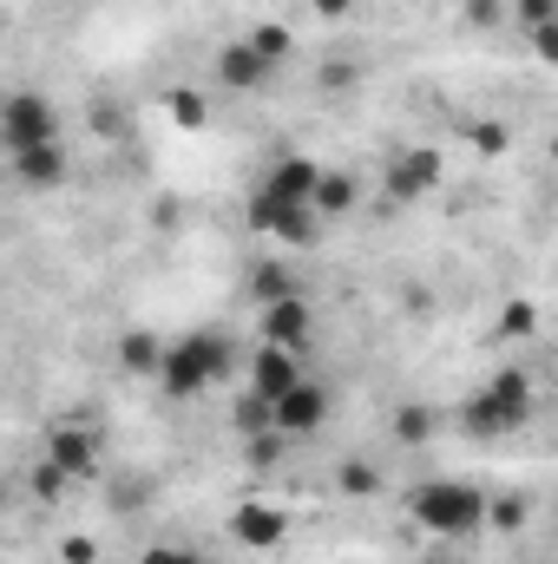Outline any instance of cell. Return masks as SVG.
I'll return each mask as SVG.
<instances>
[{
    "mask_svg": "<svg viewBox=\"0 0 558 564\" xmlns=\"http://www.w3.org/2000/svg\"><path fill=\"white\" fill-rule=\"evenodd\" d=\"M362 204V184H355V171H322V191H315V210H322V224L329 217H348Z\"/></svg>",
    "mask_w": 558,
    "mask_h": 564,
    "instance_id": "obj_16",
    "label": "cell"
},
{
    "mask_svg": "<svg viewBox=\"0 0 558 564\" xmlns=\"http://www.w3.org/2000/svg\"><path fill=\"white\" fill-rule=\"evenodd\" d=\"M355 7H362V0H309V13H315V20H348Z\"/></svg>",
    "mask_w": 558,
    "mask_h": 564,
    "instance_id": "obj_33",
    "label": "cell"
},
{
    "mask_svg": "<svg viewBox=\"0 0 558 564\" xmlns=\"http://www.w3.org/2000/svg\"><path fill=\"white\" fill-rule=\"evenodd\" d=\"M513 20L533 33V26H546V20H558V0H513Z\"/></svg>",
    "mask_w": 558,
    "mask_h": 564,
    "instance_id": "obj_28",
    "label": "cell"
},
{
    "mask_svg": "<svg viewBox=\"0 0 558 564\" xmlns=\"http://www.w3.org/2000/svg\"><path fill=\"white\" fill-rule=\"evenodd\" d=\"M230 375V341L211 335V328H191L164 348V368H158V388L164 401H197L204 388H217Z\"/></svg>",
    "mask_w": 558,
    "mask_h": 564,
    "instance_id": "obj_2",
    "label": "cell"
},
{
    "mask_svg": "<svg viewBox=\"0 0 558 564\" xmlns=\"http://www.w3.org/2000/svg\"><path fill=\"white\" fill-rule=\"evenodd\" d=\"M119 368L158 381V368H164V341H158L151 328H126V335H119Z\"/></svg>",
    "mask_w": 558,
    "mask_h": 564,
    "instance_id": "obj_15",
    "label": "cell"
},
{
    "mask_svg": "<svg viewBox=\"0 0 558 564\" xmlns=\"http://www.w3.org/2000/svg\"><path fill=\"white\" fill-rule=\"evenodd\" d=\"M230 539L250 545V552H277L282 539H289V519H282L277 506H264V499H244L230 512Z\"/></svg>",
    "mask_w": 558,
    "mask_h": 564,
    "instance_id": "obj_12",
    "label": "cell"
},
{
    "mask_svg": "<svg viewBox=\"0 0 558 564\" xmlns=\"http://www.w3.org/2000/svg\"><path fill=\"white\" fill-rule=\"evenodd\" d=\"M309 381V368H302V355L296 348H277V341H257V355H250V388L277 408L289 388H302Z\"/></svg>",
    "mask_w": 558,
    "mask_h": 564,
    "instance_id": "obj_8",
    "label": "cell"
},
{
    "mask_svg": "<svg viewBox=\"0 0 558 564\" xmlns=\"http://www.w3.org/2000/svg\"><path fill=\"white\" fill-rule=\"evenodd\" d=\"M500 7H513V0H466V20L473 26H500Z\"/></svg>",
    "mask_w": 558,
    "mask_h": 564,
    "instance_id": "obj_32",
    "label": "cell"
},
{
    "mask_svg": "<svg viewBox=\"0 0 558 564\" xmlns=\"http://www.w3.org/2000/svg\"><path fill=\"white\" fill-rule=\"evenodd\" d=\"M526 421H533V375H526V368H500V375L460 408L466 440H506V433H519Z\"/></svg>",
    "mask_w": 558,
    "mask_h": 564,
    "instance_id": "obj_3",
    "label": "cell"
},
{
    "mask_svg": "<svg viewBox=\"0 0 558 564\" xmlns=\"http://www.w3.org/2000/svg\"><path fill=\"white\" fill-rule=\"evenodd\" d=\"M329 388L322 381H302V388H289L277 401V433H289V440H309V433H322L329 426Z\"/></svg>",
    "mask_w": 558,
    "mask_h": 564,
    "instance_id": "obj_10",
    "label": "cell"
},
{
    "mask_svg": "<svg viewBox=\"0 0 558 564\" xmlns=\"http://www.w3.org/2000/svg\"><path fill=\"white\" fill-rule=\"evenodd\" d=\"M20 191H60L66 184V144H33V151H7Z\"/></svg>",
    "mask_w": 558,
    "mask_h": 564,
    "instance_id": "obj_14",
    "label": "cell"
},
{
    "mask_svg": "<svg viewBox=\"0 0 558 564\" xmlns=\"http://www.w3.org/2000/svg\"><path fill=\"white\" fill-rule=\"evenodd\" d=\"M382 486H388V479H382V466H375V459H362V453L335 466V492H342V499H375Z\"/></svg>",
    "mask_w": 558,
    "mask_h": 564,
    "instance_id": "obj_17",
    "label": "cell"
},
{
    "mask_svg": "<svg viewBox=\"0 0 558 564\" xmlns=\"http://www.w3.org/2000/svg\"><path fill=\"white\" fill-rule=\"evenodd\" d=\"M466 139H473V151H480V158H500V151L513 144V132H506L500 119H473V126H466Z\"/></svg>",
    "mask_w": 558,
    "mask_h": 564,
    "instance_id": "obj_26",
    "label": "cell"
},
{
    "mask_svg": "<svg viewBox=\"0 0 558 564\" xmlns=\"http://www.w3.org/2000/svg\"><path fill=\"white\" fill-rule=\"evenodd\" d=\"M250 295H257V308H264V302L302 295V289H296V276H289V263H257V270H250Z\"/></svg>",
    "mask_w": 558,
    "mask_h": 564,
    "instance_id": "obj_21",
    "label": "cell"
},
{
    "mask_svg": "<svg viewBox=\"0 0 558 564\" xmlns=\"http://www.w3.org/2000/svg\"><path fill=\"white\" fill-rule=\"evenodd\" d=\"M526 40H533V53H539L546 66H558V20H546V26H533Z\"/></svg>",
    "mask_w": 558,
    "mask_h": 564,
    "instance_id": "obj_30",
    "label": "cell"
},
{
    "mask_svg": "<svg viewBox=\"0 0 558 564\" xmlns=\"http://www.w3.org/2000/svg\"><path fill=\"white\" fill-rule=\"evenodd\" d=\"M552 158H558V132H552Z\"/></svg>",
    "mask_w": 558,
    "mask_h": 564,
    "instance_id": "obj_35",
    "label": "cell"
},
{
    "mask_svg": "<svg viewBox=\"0 0 558 564\" xmlns=\"http://www.w3.org/2000/svg\"><path fill=\"white\" fill-rule=\"evenodd\" d=\"M250 224H257L264 237H277V243H296V250H309V243L322 237V210H315V204H289V197H270L264 184L250 191Z\"/></svg>",
    "mask_w": 558,
    "mask_h": 564,
    "instance_id": "obj_4",
    "label": "cell"
},
{
    "mask_svg": "<svg viewBox=\"0 0 558 564\" xmlns=\"http://www.w3.org/2000/svg\"><path fill=\"white\" fill-rule=\"evenodd\" d=\"M257 335L264 341H277V348H309L315 341V308H309V295H282V302H264V315H257Z\"/></svg>",
    "mask_w": 558,
    "mask_h": 564,
    "instance_id": "obj_7",
    "label": "cell"
},
{
    "mask_svg": "<svg viewBox=\"0 0 558 564\" xmlns=\"http://www.w3.org/2000/svg\"><path fill=\"white\" fill-rule=\"evenodd\" d=\"M171 119H178L184 132H197V126L211 119V106H204V93H191V86H178V93H171Z\"/></svg>",
    "mask_w": 558,
    "mask_h": 564,
    "instance_id": "obj_25",
    "label": "cell"
},
{
    "mask_svg": "<svg viewBox=\"0 0 558 564\" xmlns=\"http://www.w3.org/2000/svg\"><path fill=\"white\" fill-rule=\"evenodd\" d=\"M282 453H289V433H277V426H270V433H250V440H244V466H250V473H277Z\"/></svg>",
    "mask_w": 558,
    "mask_h": 564,
    "instance_id": "obj_20",
    "label": "cell"
},
{
    "mask_svg": "<svg viewBox=\"0 0 558 564\" xmlns=\"http://www.w3.org/2000/svg\"><path fill=\"white\" fill-rule=\"evenodd\" d=\"M139 564H204L191 545H144V558Z\"/></svg>",
    "mask_w": 558,
    "mask_h": 564,
    "instance_id": "obj_29",
    "label": "cell"
},
{
    "mask_svg": "<svg viewBox=\"0 0 558 564\" xmlns=\"http://www.w3.org/2000/svg\"><path fill=\"white\" fill-rule=\"evenodd\" d=\"M322 86H329V93H348V86H355V66H348V59H329V66H322Z\"/></svg>",
    "mask_w": 558,
    "mask_h": 564,
    "instance_id": "obj_31",
    "label": "cell"
},
{
    "mask_svg": "<svg viewBox=\"0 0 558 564\" xmlns=\"http://www.w3.org/2000/svg\"><path fill=\"white\" fill-rule=\"evenodd\" d=\"M486 525H493V532H526V525H533V499H526V492H500Z\"/></svg>",
    "mask_w": 558,
    "mask_h": 564,
    "instance_id": "obj_23",
    "label": "cell"
},
{
    "mask_svg": "<svg viewBox=\"0 0 558 564\" xmlns=\"http://www.w3.org/2000/svg\"><path fill=\"white\" fill-rule=\"evenodd\" d=\"M60 558H66V564H99V552H93V539H66V545H60Z\"/></svg>",
    "mask_w": 558,
    "mask_h": 564,
    "instance_id": "obj_34",
    "label": "cell"
},
{
    "mask_svg": "<svg viewBox=\"0 0 558 564\" xmlns=\"http://www.w3.org/2000/svg\"><path fill=\"white\" fill-rule=\"evenodd\" d=\"M46 459H53V466H66L73 479H93V473L106 466V446H99V433H93V426L66 421V426H53V433H46Z\"/></svg>",
    "mask_w": 558,
    "mask_h": 564,
    "instance_id": "obj_9",
    "label": "cell"
},
{
    "mask_svg": "<svg viewBox=\"0 0 558 564\" xmlns=\"http://www.w3.org/2000/svg\"><path fill=\"white\" fill-rule=\"evenodd\" d=\"M211 73H217V86H224V93H264L277 66H270L250 40H230V46L217 53V66H211Z\"/></svg>",
    "mask_w": 558,
    "mask_h": 564,
    "instance_id": "obj_11",
    "label": "cell"
},
{
    "mask_svg": "<svg viewBox=\"0 0 558 564\" xmlns=\"http://www.w3.org/2000/svg\"><path fill=\"white\" fill-rule=\"evenodd\" d=\"M533 328H539V308H533L526 295H513V302L500 308V322H493V335H500V341H526Z\"/></svg>",
    "mask_w": 558,
    "mask_h": 564,
    "instance_id": "obj_22",
    "label": "cell"
},
{
    "mask_svg": "<svg viewBox=\"0 0 558 564\" xmlns=\"http://www.w3.org/2000/svg\"><path fill=\"white\" fill-rule=\"evenodd\" d=\"M408 519L433 539H480L493 519V492H480L466 479H420L408 492Z\"/></svg>",
    "mask_w": 558,
    "mask_h": 564,
    "instance_id": "obj_1",
    "label": "cell"
},
{
    "mask_svg": "<svg viewBox=\"0 0 558 564\" xmlns=\"http://www.w3.org/2000/svg\"><path fill=\"white\" fill-rule=\"evenodd\" d=\"M264 191H270V197H289V204H315V191H322V164L302 158V151H289V158H277V164L264 171Z\"/></svg>",
    "mask_w": 558,
    "mask_h": 564,
    "instance_id": "obj_13",
    "label": "cell"
},
{
    "mask_svg": "<svg viewBox=\"0 0 558 564\" xmlns=\"http://www.w3.org/2000/svg\"><path fill=\"white\" fill-rule=\"evenodd\" d=\"M230 426H237L244 440H250V433H270V426H277V408H270L257 388H244V394H237V408H230Z\"/></svg>",
    "mask_w": 558,
    "mask_h": 564,
    "instance_id": "obj_19",
    "label": "cell"
},
{
    "mask_svg": "<svg viewBox=\"0 0 558 564\" xmlns=\"http://www.w3.org/2000/svg\"><path fill=\"white\" fill-rule=\"evenodd\" d=\"M244 40H250V46H257V53H264L270 66H282V59H289V46H296V33H289L282 20H264V26H250Z\"/></svg>",
    "mask_w": 558,
    "mask_h": 564,
    "instance_id": "obj_24",
    "label": "cell"
},
{
    "mask_svg": "<svg viewBox=\"0 0 558 564\" xmlns=\"http://www.w3.org/2000/svg\"><path fill=\"white\" fill-rule=\"evenodd\" d=\"M440 177H447V158H440L433 144H408V151L388 158L382 191H388V204H420V197L440 191Z\"/></svg>",
    "mask_w": 558,
    "mask_h": 564,
    "instance_id": "obj_5",
    "label": "cell"
},
{
    "mask_svg": "<svg viewBox=\"0 0 558 564\" xmlns=\"http://www.w3.org/2000/svg\"><path fill=\"white\" fill-rule=\"evenodd\" d=\"M0 144H7V151L60 144V112H53V99H40V93H13V99L0 106Z\"/></svg>",
    "mask_w": 558,
    "mask_h": 564,
    "instance_id": "obj_6",
    "label": "cell"
},
{
    "mask_svg": "<svg viewBox=\"0 0 558 564\" xmlns=\"http://www.w3.org/2000/svg\"><path fill=\"white\" fill-rule=\"evenodd\" d=\"M433 408H420V401H401L395 408V421H388V433H395V446H427L433 440Z\"/></svg>",
    "mask_w": 558,
    "mask_h": 564,
    "instance_id": "obj_18",
    "label": "cell"
},
{
    "mask_svg": "<svg viewBox=\"0 0 558 564\" xmlns=\"http://www.w3.org/2000/svg\"><path fill=\"white\" fill-rule=\"evenodd\" d=\"M66 486H73V473H66V466H53V459H40V466H33V492H40V499H60Z\"/></svg>",
    "mask_w": 558,
    "mask_h": 564,
    "instance_id": "obj_27",
    "label": "cell"
}]
</instances>
